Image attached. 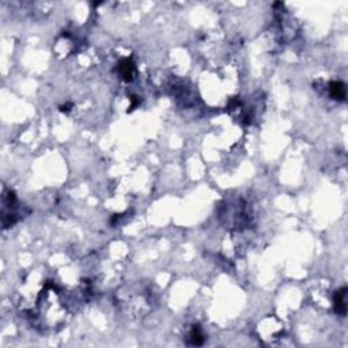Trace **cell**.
Listing matches in <instances>:
<instances>
[{"label":"cell","mask_w":348,"mask_h":348,"mask_svg":"<svg viewBox=\"0 0 348 348\" xmlns=\"http://www.w3.org/2000/svg\"><path fill=\"white\" fill-rule=\"evenodd\" d=\"M118 74H120V77L123 78L125 82L134 80V78L136 75L135 63L131 59L121 60L120 64H118Z\"/></svg>","instance_id":"cell-1"},{"label":"cell","mask_w":348,"mask_h":348,"mask_svg":"<svg viewBox=\"0 0 348 348\" xmlns=\"http://www.w3.org/2000/svg\"><path fill=\"white\" fill-rule=\"evenodd\" d=\"M333 305H335V312L337 314L346 316V313H347V289L346 287H343L335 293Z\"/></svg>","instance_id":"cell-2"},{"label":"cell","mask_w":348,"mask_h":348,"mask_svg":"<svg viewBox=\"0 0 348 348\" xmlns=\"http://www.w3.org/2000/svg\"><path fill=\"white\" fill-rule=\"evenodd\" d=\"M329 94L333 100L336 101H344L347 97V90H346V84L343 82H330L329 83Z\"/></svg>","instance_id":"cell-3"},{"label":"cell","mask_w":348,"mask_h":348,"mask_svg":"<svg viewBox=\"0 0 348 348\" xmlns=\"http://www.w3.org/2000/svg\"><path fill=\"white\" fill-rule=\"evenodd\" d=\"M206 340V336L203 333V330L199 328V326H195L193 329L190 330L189 333V343L193 344V346H201L203 343Z\"/></svg>","instance_id":"cell-4"}]
</instances>
